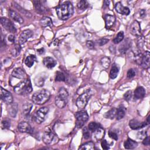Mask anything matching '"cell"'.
<instances>
[{"label": "cell", "mask_w": 150, "mask_h": 150, "mask_svg": "<svg viewBox=\"0 0 150 150\" xmlns=\"http://www.w3.org/2000/svg\"><path fill=\"white\" fill-rule=\"evenodd\" d=\"M58 18L61 20H67L73 14V7L71 2L67 1L57 7L56 9Z\"/></svg>", "instance_id": "6da1fadb"}, {"label": "cell", "mask_w": 150, "mask_h": 150, "mask_svg": "<svg viewBox=\"0 0 150 150\" xmlns=\"http://www.w3.org/2000/svg\"><path fill=\"white\" fill-rule=\"evenodd\" d=\"M50 97V92L46 89H42L34 93L32 96V100L35 104L42 105L47 102L49 100Z\"/></svg>", "instance_id": "7a4b0ae2"}, {"label": "cell", "mask_w": 150, "mask_h": 150, "mask_svg": "<svg viewBox=\"0 0 150 150\" xmlns=\"http://www.w3.org/2000/svg\"><path fill=\"white\" fill-rule=\"evenodd\" d=\"M14 90L17 94L19 95L31 93L32 91L31 80H29V79H27L20 82L14 87Z\"/></svg>", "instance_id": "3957f363"}, {"label": "cell", "mask_w": 150, "mask_h": 150, "mask_svg": "<svg viewBox=\"0 0 150 150\" xmlns=\"http://www.w3.org/2000/svg\"><path fill=\"white\" fill-rule=\"evenodd\" d=\"M68 92L65 88L62 87L59 89L57 95L55 98V104L59 107L62 109L67 104Z\"/></svg>", "instance_id": "277c9868"}, {"label": "cell", "mask_w": 150, "mask_h": 150, "mask_svg": "<svg viewBox=\"0 0 150 150\" xmlns=\"http://www.w3.org/2000/svg\"><path fill=\"white\" fill-rule=\"evenodd\" d=\"M92 96V93L91 91L88 90V91L84 92L76 100V105L77 107L80 109H84L87 104L88 101L89 100Z\"/></svg>", "instance_id": "5b68a950"}, {"label": "cell", "mask_w": 150, "mask_h": 150, "mask_svg": "<svg viewBox=\"0 0 150 150\" xmlns=\"http://www.w3.org/2000/svg\"><path fill=\"white\" fill-rule=\"evenodd\" d=\"M49 112V109L46 107H44L39 109L34 115V120L37 123L41 124L44 122L46 116Z\"/></svg>", "instance_id": "8992f818"}, {"label": "cell", "mask_w": 150, "mask_h": 150, "mask_svg": "<svg viewBox=\"0 0 150 150\" xmlns=\"http://www.w3.org/2000/svg\"><path fill=\"white\" fill-rule=\"evenodd\" d=\"M75 117L77 120L76 126L78 128H81L84 124L88 120V115L86 111H80L75 114Z\"/></svg>", "instance_id": "52a82bcc"}, {"label": "cell", "mask_w": 150, "mask_h": 150, "mask_svg": "<svg viewBox=\"0 0 150 150\" xmlns=\"http://www.w3.org/2000/svg\"><path fill=\"white\" fill-rule=\"evenodd\" d=\"M1 24L2 26L8 32L11 33H15L17 32V29L14 25L9 19L7 18H1Z\"/></svg>", "instance_id": "ba28073f"}, {"label": "cell", "mask_w": 150, "mask_h": 150, "mask_svg": "<svg viewBox=\"0 0 150 150\" xmlns=\"http://www.w3.org/2000/svg\"><path fill=\"white\" fill-rule=\"evenodd\" d=\"M1 98L4 102L8 104L12 103L13 102L12 94L3 87L1 88Z\"/></svg>", "instance_id": "9c48e42d"}, {"label": "cell", "mask_w": 150, "mask_h": 150, "mask_svg": "<svg viewBox=\"0 0 150 150\" xmlns=\"http://www.w3.org/2000/svg\"><path fill=\"white\" fill-rule=\"evenodd\" d=\"M18 130L21 133H25L29 134L33 133V129L30 124L25 122H21L18 126Z\"/></svg>", "instance_id": "30bf717a"}, {"label": "cell", "mask_w": 150, "mask_h": 150, "mask_svg": "<svg viewBox=\"0 0 150 150\" xmlns=\"http://www.w3.org/2000/svg\"><path fill=\"white\" fill-rule=\"evenodd\" d=\"M32 35H33V32L32 31H31V30L29 29L25 30V31H24L21 33L19 37V44H24L27 41L28 39L31 38Z\"/></svg>", "instance_id": "8fae6325"}, {"label": "cell", "mask_w": 150, "mask_h": 150, "mask_svg": "<svg viewBox=\"0 0 150 150\" xmlns=\"http://www.w3.org/2000/svg\"><path fill=\"white\" fill-rule=\"evenodd\" d=\"M130 32L131 34L134 36L139 37L141 35V26L137 21H134L131 25Z\"/></svg>", "instance_id": "7c38bea8"}, {"label": "cell", "mask_w": 150, "mask_h": 150, "mask_svg": "<svg viewBox=\"0 0 150 150\" xmlns=\"http://www.w3.org/2000/svg\"><path fill=\"white\" fill-rule=\"evenodd\" d=\"M149 63H150V53L148 51H147L142 56L140 65L144 69H147L149 68Z\"/></svg>", "instance_id": "4fadbf2b"}, {"label": "cell", "mask_w": 150, "mask_h": 150, "mask_svg": "<svg viewBox=\"0 0 150 150\" xmlns=\"http://www.w3.org/2000/svg\"><path fill=\"white\" fill-rule=\"evenodd\" d=\"M147 123L146 122H141L137 120L133 119L130 121L129 126L130 128L133 130H138L141 129L147 125Z\"/></svg>", "instance_id": "5bb4252c"}, {"label": "cell", "mask_w": 150, "mask_h": 150, "mask_svg": "<svg viewBox=\"0 0 150 150\" xmlns=\"http://www.w3.org/2000/svg\"><path fill=\"white\" fill-rule=\"evenodd\" d=\"M115 9L118 13L122 15H128L130 13V9L127 7H124L120 2L116 3L115 6Z\"/></svg>", "instance_id": "9a60e30c"}, {"label": "cell", "mask_w": 150, "mask_h": 150, "mask_svg": "<svg viewBox=\"0 0 150 150\" xmlns=\"http://www.w3.org/2000/svg\"><path fill=\"white\" fill-rule=\"evenodd\" d=\"M55 137V134L50 130H47L45 131L43 136V141L46 144H50L52 143Z\"/></svg>", "instance_id": "2e32d148"}, {"label": "cell", "mask_w": 150, "mask_h": 150, "mask_svg": "<svg viewBox=\"0 0 150 150\" xmlns=\"http://www.w3.org/2000/svg\"><path fill=\"white\" fill-rule=\"evenodd\" d=\"M43 64L45 67L48 69H52L54 68L56 65V61L51 57H46L44 59Z\"/></svg>", "instance_id": "e0dca14e"}, {"label": "cell", "mask_w": 150, "mask_h": 150, "mask_svg": "<svg viewBox=\"0 0 150 150\" xmlns=\"http://www.w3.org/2000/svg\"><path fill=\"white\" fill-rule=\"evenodd\" d=\"M9 16L11 19H12L15 22H18L19 24H22L24 23V19L21 17V16L16 11L12 10H9Z\"/></svg>", "instance_id": "ac0fdd59"}, {"label": "cell", "mask_w": 150, "mask_h": 150, "mask_svg": "<svg viewBox=\"0 0 150 150\" xmlns=\"http://www.w3.org/2000/svg\"><path fill=\"white\" fill-rule=\"evenodd\" d=\"M105 23H106V28L110 29L111 28L115 22V18L114 16L107 14L104 17Z\"/></svg>", "instance_id": "d6986e66"}, {"label": "cell", "mask_w": 150, "mask_h": 150, "mask_svg": "<svg viewBox=\"0 0 150 150\" xmlns=\"http://www.w3.org/2000/svg\"><path fill=\"white\" fill-rule=\"evenodd\" d=\"M25 75H26V73H25V71L19 68L14 69L12 72V76L13 77H16L17 79H24L25 77Z\"/></svg>", "instance_id": "ffe728a7"}, {"label": "cell", "mask_w": 150, "mask_h": 150, "mask_svg": "<svg viewBox=\"0 0 150 150\" xmlns=\"http://www.w3.org/2000/svg\"><path fill=\"white\" fill-rule=\"evenodd\" d=\"M8 112L10 116L12 117H15L17 111H18V105L17 103H11L8 104Z\"/></svg>", "instance_id": "44dd1931"}, {"label": "cell", "mask_w": 150, "mask_h": 150, "mask_svg": "<svg viewBox=\"0 0 150 150\" xmlns=\"http://www.w3.org/2000/svg\"><path fill=\"white\" fill-rule=\"evenodd\" d=\"M145 95V91L143 87H137L134 91V97L136 99H141Z\"/></svg>", "instance_id": "7402d4cb"}, {"label": "cell", "mask_w": 150, "mask_h": 150, "mask_svg": "<svg viewBox=\"0 0 150 150\" xmlns=\"http://www.w3.org/2000/svg\"><path fill=\"white\" fill-rule=\"evenodd\" d=\"M32 2L34 3V7H35V8L36 11L38 13L42 14V13H44L45 11V10H46L45 7L43 5V3L42 1H33Z\"/></svg>", "instance_id": "603a6c76"}, {"label": "cell", "mask_w": 150, "mask_h": 150, "mask_svg": "<svg viewBox=\"0 0 150 150\" xmlns=\"http://www.w3.org/2000/svg\"><path fill=\"white\" fill-rule=\"evenodd\" d=\"M36 60H37V58L35 55H30L28 56L25 59V64L28 67L31 68L33 66V65L34 64V62L36 61Z\"/></svg>", "instance_id": "cb8c5ba5"}, {"label": "cell", "mask_w": 150, "mask_h": 150, "mask_svg": "<svg viewBox=\"0 0 150 150\" xmlns=\"http://www.w3.org/2000/svg\"><path fill=\"white\" fill-rule=\"evenodd\" d=\"M126 109L124 106H120L117 110L116 112V118L118 120L122 119L126 115Z\"/></svg>", "instance_id": "d4e9b609"}, {"label": "cell", "mask_w": 150, "mask_h": 150, "mask_svg": "<svg viewBox=\"0 0 150 150\" xmlns=\"http://www.w3.org/2000/svg\"><path fill=\"white\" fill-rule=\"evenodd\" d=\"M137 143L135 141L130 138H129L127 140H126L124 144V148L128 149H134L137 147Z\"/></svg>", "instance_id": "484cf974"}, {"label": "cell", "mask_w": 150, "mask_h": 150, "mask_svg": "<svg viewBox=\"0 0 150 150\" xmlns=\"http://www.w3.org/2000/svg\"><path fill=\"white\" fill-rule=\"evenodd\" d=\"M130 46H131V42L129 41V39H126L124 43L120 46L119 51L122 53H124Z\"/></svg>", "instance_id": "4316f807"}, {"label": "cell", "mask_w": 150, "mask_h": 150, "mask_svg": "<svg viewBox=\"0 0 150 150\" xmlns=\"http://www.w3.org/2000/svg\"><path fill=\"white\" fill-rule=\"evenodd\" d=\"M39 23L42 27H47L50 26L52 24V21L49 17H44L41 19Z\"/></svg>", "instance_id": "83f0119b"}, {"label": "cell", "mask_w": 150, "mask_h": 150, "mask_svg": "<svg viewBox=\"0 0 150 150\" xmlns=\"http://www.w3.org/2000/svg\"><path fill=\"white\" fill-rule=\"evenodd\" d=\"M79 149L82 150H94L95 149V144L93 142H87L83 144Z\"/></svg>", "instance_id": "f1b7e54d"}, {"label": "cell", "mask_w": 150, "mask_h": 150, "mask_svg": "<svg viewBox=\"0 0 150 150\" xmlns=\"http://www.w3.org/2000/svg\"><path fill=\"white\" fill-rule=\"evenodd\" d=\"M32 108V104L30 103H26L24 104L22 108V112L24 115H28Z\"/></svg>", "instance_id": "f546056e"}, {"label": "cell", "mask_w": 150, "mask_h": 150, "mask_svg": "<svg viewBox=\"0 0 150 150\" xmlns=\"http://www.w3.org/2000/svg\"><path fill=\"white\" fill-rule=\"evenodd\" d=\"M95 135V137L97 140H100L102 139H103L104 135V130L101 127H100L99 129H97L95 132H93Z\"/></svg>", "instance_id": "4dcf8cb0"}, {"label": "cell", "mask_w": 150, "mask_h": 150, "mask_svg": "<svg viewBox=\"0 0 150 150\" xmlns=\"http://www.w3.org/2000/svg\"><path fill=\"white\" fill-rule=\"evenodd\" d=\"M118 72H119L118 67L117 65H114L113 66V67L111 68L110 72V78L112 79H114L115 78H116L117 75H118Z\"/></svg>", "instance_id": "1f68e13d"}, {"label": "cell", "mask_w": 150, "mask_h": 150, "mask_svg": "<svg viewBox=\"0 0 150 150\" xmlns=\"http://www.w3.org/2000/svg\"><path fill=\"white\" fill-rule=\"evenodd\" d=\"M46 77H45L44 75H39L38 76H37L35 79V83L37 86L39 87H41L44 85V82H45V79Z\"/></svg>", "instance_id": "d6a6232c"}, {"label": "cell", "mask_w": 150, "mask_h": 150, "mask_svg": "<svg viewBox=\"0 0 150 150\" xmlns=\"http://www.w3.org/2000/svg\"><path fill=\"white\" fill-rule=\"evenodd\" d=\"M116 112H117V109L115 108H113L111 110H110L109 111H107L104 116L106 118H109V119H113L115 115H116Z\"/></svg>", "instance_id": "836d02e7"}, {"label": "cell", "mask_w": 150, "mask_h": 150, "mask_svg": "<svg viewBox=\"0 0 150 150\" xmlns=\"http://www.w3.org/2000/svg\"><path fill=\"white\" fill-rule=\"evenodd\" d=\"M100 62H101L102 66L104 68L107 69L110 65V59L109 57H107L106 56H104V57L102 58Z\"/></svg>", "instance_id": "e575fe53"}, {"label": "cell", "mask_w": 150, "mask_h": 150, "mask_svg": "<svg viewBox=\"0 0 150 150\" xmlns=\"http://www.w3.org/2000/svg\"><path fill=\"white\" fill-rule=\"evenodd\" d=\"M123 39H124V33L123 32L121 31L118 32V34L117 35L115 38L113 39V42L115 44H118L120 42H121Z\"/></svg>", "instance_id": "d590c367"}, {"label": "cell", "mask_w": 150, "mask_h": 150, "mask_svg": "<svg viewBox=\"0 0 150 150\" xmlns=\"http://www.w3.org/2000/svg\"><path fill=\"white\" fill-rule=\"evenodd\" d=\"M100 127V124H99L95 122H92L88 124V129H89V130L92 131V132H95L97 129H99Z\"/></svg>", "instance_id": "8d00e7d4"}, {"label": "cell", "mask_w": 150, "mask_h": 150, "mask_svg": "<svg viewBox=\"0 0 150 150\" xmlns=\"http://www.w3.org/2000/svg\"><path fill=\"white\" fill-rule=\"evenodd\" d=\"M55 80L57 82H65V76L64 74L62 72H57L56 73Z\"/></svg>", "instance_id": "74e56055"}, {"label": "cell", "mask_w": 150, "mask_h": 150, "mask_svg": "<svg viewBox=\"0 0 150 150\" xmlns=\"http://www.w3.org/2000/svg\"><path fill=\"white\" fill-rule=\"evenodd\" d=\"M88 6V4L86 1L84 0H82L80 1L78 4H77V7L79 9L82 10H86Z\"/></svg>", "instance_id": "f35d334b"}, {"label": "cell", "mask_w": 150, "mask_h": 150, "mask_svg": "<svg viewBox=\"0 0 150 150\" xmlns=\"http://www.w3.org/2000/svg\"><path fill=\"white\" fill-rule=\"evenodd\" d=\"M83 137L85 139H88L91 137V131L87 127H84L83 130Z\"/></svg>", "instance_id": "ab89813d"}, {"label": "cell", "mask_w": 150, "mask_h": 150, "mask_svg": "<svg viewBox=\"0 0 150 150\" xmlns=\"http://www.w3.org/2000/svg\"><path fill=\"white\" fill-rule=\"evenodd\" d=\"M21 48L20 46V45L16 44L12 53L14 56H17L19 54V53L21 52Z\"/></svg>", "instance_id": "60d3db41"}, {"label": "cell", "mask_w": 150, "mask_h": 150, "mask_svg": "<svg viewBox=\"0 0 150 150\" xmlns=\"http://www.w3.org/2000/svg\"><path fill=\"white\" fill-rule=\"evenodd\" d=\"M2 128L4 129H8L10 127V122L8 120H3L2 122Z\"/></svg>", "instance_id": "b9f144b4"}, {"label": "cell", "mask_w": 150, "mask_h": 150, "mask_svg": "<svg viewBox=\"0 0 150 150\" xmlns=\"http://www.w3.org/2000/svg\"><path fill=\"white\" fill-rule=\"evenodd\" d=\"M131 97H132V92L131 91H129L124 95V99L126 101H129L131 99Z\"/></svg>", "instance_id": "7bdbcfd3"}, {"label": "cell", "mask_w": 150, "mask_h": 150, "mask_svg": "<svg viewBox=\"0 0 150 150\" xmlns=\"http://www.w3.org/2000/svg\"><path fill=\"white\" fill-rule=\"evenodd\" d=\"M109 137H110L111 138H112V139H113V140H115V141H117V140H118V135H117V134L116 133H115L114 131H110L109 132Z\"/></svg>", "instance_id": "ee69618b"}, {"label": "cell", "mask_w": 150, "mask_h": 150, "mask_svg": "<svg viewBox=\"0 0 150 150\" xmlns=\"http://www.w3.org/2000/svg\"><path fill=\"white\" fill-rule=\"evenodd\" d=\"M135 75V72L133 69H130L127 72V77L129 79L133 78Z\"/></svg>", "instance_id": "f6af8a7d"}, {"label": "cell", "mask_w": 150, "mask_h": 150, "mask_svg": "<svg viewBox=\"0 0 150 150\" xmlns=\"http://www.w3.org/2000/svg\"><path fill=\"white\" fill-rule=\"evenodd\" d=\"M101 145H102V147L104 149H108L110 148V147H109V144H108V142H107L106 140H104L102 141V143H101Z\"/></svg>", "instance_id": "bcb514c9"}, {"label": "cell", "mask_w": 150, "mask_h": 150, "mask_svg": "<svg viewBox=\"0 0 150 150\" xmlns=\"http://www.w3.org/2000/svg\"><path fill=\"white\" fill-rule=\"evenodd\" d=\"M86 46L87 47L90 49H92L94 48L95 47V44L93 43V42H92V41H87L86 42Z\"/></svg>", "instance_id": "7dc6e473"}, {"label": "cell", "mask_w": 150, "mask_h": 150, "mask_svg": "<svg viewBox=\"0 0 150 150\" xmlns=\"http://www.w3.org/2000/svg\"><path fill=\"white\" fill-rule=\"evenodd\" d=\"M109 41V40L108 39L102 38L99 41L98 44H99L100 46H103V45H104L105 44H106Z\"/></svg>", "instance_id": "c3c4849f"}, {"label": "cell", "mask_w": 150, "mask_h": 150, "mask_svg": "<svg viewBox=\"0 0 150 150\" xmlns=\"http://www.w3.org/2000/svg\"><path fill=\"white\" fill-rule=\"evenodd\" d=\"M142 143L144 145H149V143H150V141H149V137L148 136L145 137L144 138V140L142 141Z\"/></svg>", "instance_id": "681fc988"}, {"label": "cell", "mask_w": 150, "mask_h": 150, "mask_svg": "<svg viewBox=\"0 0 150 150\" xmlns=\"http://www.w3.org/2000/svg\"><path fill=\"white\" fill-rule=\"evenodd\" d=\"M8 39L11 43H14L15 42V37L13 35H9L8 37Z\"/></svg>", "instance_id": "f907efd6"}, {"label": "cell", "mask_w": 150, "mask_h": 150, "mask_svg": "<svg viewBox=\"0 0 150 150\" xmlns=\"http://www.w3.org/2000/svg\"><path fill=\"white\" fill-rule=\"evenodd\" d=\"M145 15H146V12H145V11L144 10H141L140 11V17H142V18H143V17H144Z\"/></svg>", "instance_id": "816d5d0a"}, {"label": "cell", "mask_w": 150, "mask_h": 150, "mask_svg": "<svg viewBox=\"0 0 150 150\" xmlns=\"http://www.w3.org/2000/svg\"><path fill=\"white\" fill-rule=\"evenodd\" d=\"M37 51H38V52L39 54H41V53H44V48H41V49H38Z\"/></svg>", "instance_id": "f5cc1de1"}, {"label": "cell", "mask_w": 150, "mask_h": 150, "mask_svg": "<svg viewBox=\"0 0 150 150\" xmlns=\"http://www.w3.org/2000/svg\"><path fill=\"white\" fill-rule=\"evenodd\" d=\"M149 115L147 117V124H149Z\"/></svg>", "instance_id": "db71d44e"}]
</instances>
